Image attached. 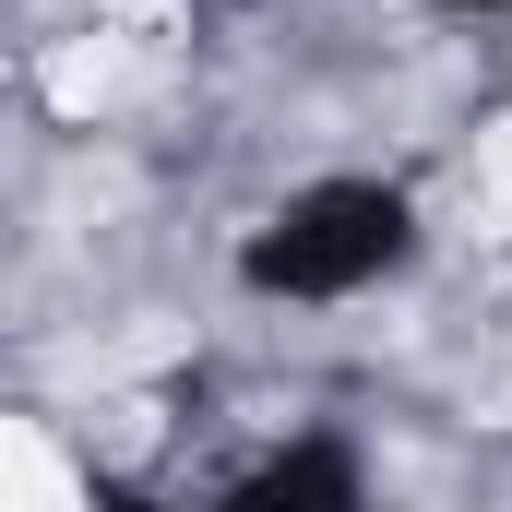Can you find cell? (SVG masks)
Wrapping results in <instances>:
<instances>
[{
	"label": "cell",
	"mask_w": 512,
	"mask_h": 512,
	"mask_svg": "<svg viewBox=\"0 0 512 512\" xmlns=\"http://www.w3.org/2000/svg\"><path fill=\"white\" fill-rule=\"evenodd\" d=\"M0 512H84L72 465L48 453V429H36V417H12V429H0Z\"/></svg>",
	"instance_id": "cell-1"
},
{
	"label": "cell",
	"mask_w": 512,
	"mask_h": 512,
	"mask_svg": "<svg viewBox=\"0 0 512 512\" xmlns=\"http://www.w3.org/2000/svg\"><path fill=\"white\" fill-rule=\"evenodd\" d=\"M465 215L489 227V239H512V120L477 131V167H465Z\"/></svg>",
	"instance_id": "cell-2"
},
{
	"label": "cell",
	"mask_w": 512,
	"mask_h": 512,
	"mask_svg": "<svg viewBox=\"0 0 512 512\" xmlns=\"http://www.w3.org/2000/svg\"><path fill=\"white\" fill-rule=\"evenodd\" d=\"M108 84H120V48H60V72H48V96H60V108H96Z\"/></svg>",
	"instance_id": "cell-3"
}]
</instances>
